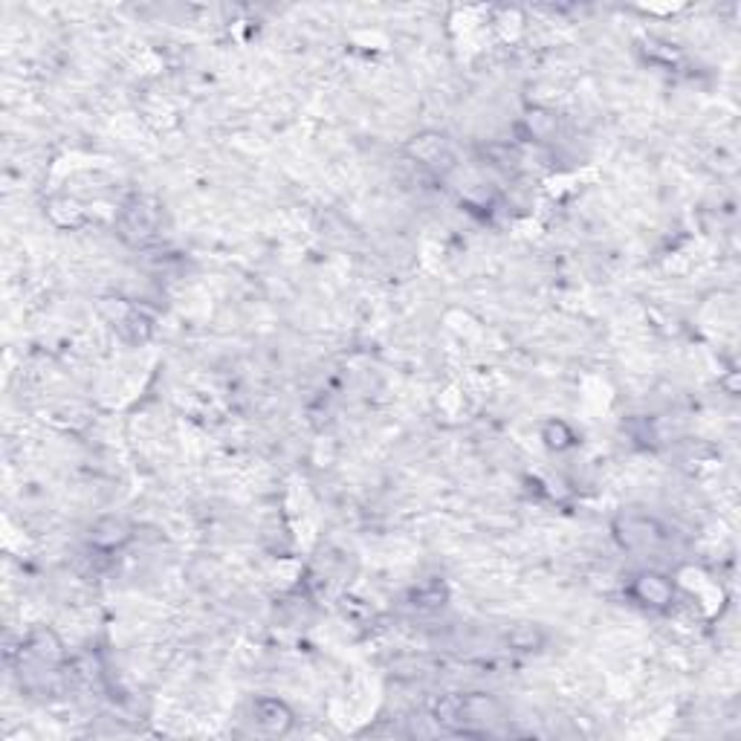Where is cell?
Instances as JSON below:
<instances>
[{
	"label": "cell",
	"mask_w": 741,
	"mask_h": 741,
	"mask_svg": "<svg viewBox=\"0 0 741 741\" xmlns=\"http://www.w3.org/2000/svg\"><path fill=\"white\" fill-rule=\"evenodd\" d=\"M409 154L417 157V162H432L434 157L444 154V137H437V133H423V137H414L409 142Z\"/></svg>",
	"instance_id": "8"
},
{
	"label": "cell",
	"mask_w": 741,
	"mask_h": 741,
	"mask_svg": "<svg viewBox=\"0 0 741 741\" xmlns=\"http://www.w3.org/2000/svg\"><path fill=\"white\" fill-rule=\"evenodd\" d=\"M252 721L269 736H284V733H290L296 718H293V710L281 698L264 695V698L252 701Z\"/></svg>",
	"instance_id": "2"
},
{
	"label": "cell",
	"mask_w": 741,
	"mask_h": 741,
	"mask_svg": "<svg viewBox=\"0 0 741 741\" xmlns=\"http://www.w3.org/2000/svg\"><path fill=\"white\" fill-rule=\"evenodd\" d=\"M542 441H545L548 449L562 452V449H570L577 444V434L565 423V420H548L545 429H542Z\"/></svg>",
	"instance_id": "7"
},
{
	"label": "cell",
	"mask_w": 741,
	"mask_h": 741,
	"mask_svg": "<svg viewBox=\"0 0 741 741\" xmlns=\"http://www.w3.org/2000/svg\"><path fill=\"white\" fill-rule=\"evenodd\" d=\"M130 536H133V527L122 516H102L90 527L88 538H90V545L96 550H116V548H122L125 542H130Z\"/></svg>",
	"instance_id": "3"
},
{
	"label": "cell",
	"mask_w": 741,
	"mask_h": 741,
	"mask_svg": "<svg viewBox=\"0 0 741 741\" xmlns=\"http://www.w3.org/2000/svg\"><path fill=\"white\" fill-rule=\"evenodd\" d=\"M545 643H548V631L538 626V622H516V626L507 631V646L521 654L542 652Z\"/></svg>",
	"instance_id": "6"
},
{
	"label": "cell",
	"mask_w": 741,
	"mask_h": 741,
	"mask_svg": "<svg viewBox=\"0 0 741 741\" xmlns=\"http://www.w3.org/2000/svg\"><path fill=\"white\" fill-rule=\"evenodd\" d=\"M617 538L626 548H646L654 538V521L646 516H622L617 521Z\"/></svg>",
	"instance_id": "4"
},
{
	"label": "cell",
	"mask_w": 741,
	"mask_h": 741,
	"mask_svg": "<svg viewBox=\"0 0 741 741\" xmlns=\"http://www.w3.org/2000/svg\"><path fill=\"white\" fill-rule=\"evenodd\" d=\"M525 125H527L533 140H548L556 133V116L548 113V110H530L525 116Z\"/></svg>",
	"instance_id": "9"
},
{
	"label": "cell",
	"mask_w": 741,
	"mask_h": 741,
	"mask_svg": "<svg viewBox=\"0 0 741 741\" xmlns=\"http://www.w3.org/2000/svg\"><path fill=\"white\" fill-rule=\"evenodd\" d=\"M631 597H634V602L643 605V609L666 611L669 605L675 602V585H672V579L663 574L643 570V574H637L631 582Z\"/></svg>",
	"instance_id": "1"
},
{
	"label": "cell",
	"mask_w": 741,
	"mask_h": 741,
	"mask_svg": "<svg viewBox=\"0 0 741 741\" xmlns=\"http://www.w3.org/2000/svg\"><path fill=\"white\" fill-rule=\"evenodd\" d=\"M26 652L32 654V658L44 661V663H58V661H64V643H61V637H58L53 629H36V631H29V637H26Z\"/></svg>",
	"instance_id": "5"
}]
</instances>
